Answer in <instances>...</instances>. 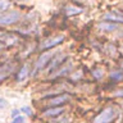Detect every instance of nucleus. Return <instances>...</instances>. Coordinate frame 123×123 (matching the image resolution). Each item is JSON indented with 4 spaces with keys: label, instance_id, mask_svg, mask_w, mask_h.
<instances>
[{
    "label": "nucleus",
    "instance_id": "nucleus-12",
    "mask_svg": "<svg viewBox=\"0 0 123 123\" xmlns=\"http://www.w3.org/2000/svg\"><path fill=\"white\" fill-rule=\"evenodd\" d=\"M9 6H10V3L8 0H0V13H3L4 10H8Z\"/></svg>",
    "mask_w": 123,
    "mask_h": 123
},
{
    "label": "nucleus",
    "instance_id": "nucleus-11",
    "mask_svg": "<svg viewBox=\"0 0 123 123\" xmlns=\"http://www.w3.org/2000/svg\"><path fill=\"white\" fill-rule=\"evenodd\" d=\"M110 78L113 80V81L122 80V78H123V72H121V71H114V72H111V73H110Z\"/></svg>",
    "mask_w": 123,
    "mask_h": 123
},
{
    "label": "nucleus",
    "instance_id": "nucleus-5",
    "mask_svg": "<svg viewBox=\"0 0 123 123\" xmlns=\"http://www.w3.org/2000/svg\"><path fill=\"white\" fill-rule=\"evenodd\" d=\"M104 21L123 23V14H121L118 10H111V12H109V13H106L104 15Z\"/></svg>",
    "mask_w": 123,
    "mask_h": 123
},
{
    "label": "nucleus",
    "instance_id": "nucleus-13",
    "mask_svg": "<svg viewBox=\"0 0 123 123\" xmlns=\"http://www.w3.org/2000/svg\"><path fill=\"white\" fill-rule=\"evenodd\" d=\"M65 10H67V14H78V13H81L80 8H74V6H67Z\"/></svg>",
    "mask_w": 123,
    "mask_h": 123
},
{
    "label": "nucleus",
    "instance_id": "nucleus-18",
    "mask_svg": "<svg viewBox=\"0 0 123 123\" xmlns=\"http://www.w3.org/2000/svg\"><path fill=\"white\" fill-rule=\"evenodd\" d=\"M5 105H6V101L4 99H0V108H4Z\"/></svg>",
    "mask_w": 123,
    "mask_h": 123
},
{
    "label": "nucleus",
    "instance_id": "nucleus-20",
    "mask_svg": "<svg viewBox=\"0 0 123 123\" xmlns=\"http://www.w3.org/2000/svg\"><path fill=\"white\" fill-rule=\"evenodd\" d=\"M1 48H3V44H0V50H1Z\"/></svg>",
    "mask_w": 123,
    "mask_h": 123
},
{
    "label": "nucleus",
    "instance_id": "nucleus-7",
    "mask_svg": "<svg viewBox=\"0 0 123 123\" xmlns=\"http://www.w3.org/2000/svg\"><path fill=\"white\" fill-rule=\"evenodd\" d=\"M64 111V108H60V106H56V108H49L44 111V115L45 117H56V115H60L63 114Z\"/></svg>",
    "mask_w": 123,
    "mask_h": 123
},
{
    "label": "nucleus",
    "instance_id": "nucleus-1",
    "mask_svg": "<svg viewBox=\"0 0 123 123\" xmlns=\"http://www.w3.org/2000/svg\"><path fill=\"white\" fill-rule=\"evenodd\" d=\"M117 115H118V111L114 106H108L96 115L94 119V123H110L117 118Z\"/></svg>",
    "mask_w": 123,
    "mask_h": 123
},
{
    "label": "nucleus",
    "instance_id": "nucleus-10",
    "mask_svg": "<svg viewBox=\"0 0 123 123\" xmlns=\"http://www.w3.org/2000/svg\"><path fill=\"white\" fill-rule=\"evenodd\" d=\"M99 28L103 30V31H113V30H117L118 26L114 25V23H100L99 25Z\"/></svg>",
    "mask_w": 123,
    "mask_h": 123
},
{
    "label": "nucleus",
    "instance_id": "nucleus-3",
    "mask_svg": "<svg viewBox=\"0 0 123 123\" xmlns=\"http://www.w3.org/2000/svg\"><path fill=\"white\" fill-rule=\"evenodd\" d=\"M64 41V36L63 35H59V36H55V37H51V38H48V40H45L44 42H41L40 44V49L41 50H48V49H51L54 46L62 44V42Z\"/></svg>",
    "mask_w": 123,
    "mask_h": 123
},
{
    "label": "nucleus",
    "instance_id": "nucleus-4",
    "mask_svg": "<svg viewBox=\"0 0 123 123\" xmlns=\"http://www.w3.org/2000/svg\"><path fill=\"white\" fill-rule=\"evenodd\" d=\"M51 58H53V53L51 51H46L44 54H41V56L38 58V60H37V63H36L35 73H37V72H40L41 69H44L46 65H48L49 62L51 60Z\"/></svg>",
    "mask_w": 123,
    "mask_h": 123
},
{
    "label": "nucleus",
    "instance_id": "nucleus-19",
    "mask_svg": "<svg viewBox=\"0 0 123 123\" xmlns=\"http://www.w3.org/2000/svg\"><path fill=\"white\" fill-rule=\"evenodd\" d=\"M18 113H19V110H14L13 113H12V115H13V117L15 118V117H17V115H18Z\"/></svg>",
    "mask_w": 123,
    "mask_h": 123
},
{
    "label": "nucleus",
    "instance_id": "nucleus-15",
    "mask_svg": "<svg viewBox=\"0 0 123 123\" xmlns=\"http://www.w3.org/2000/svg\"><path fill=\"white\" fill-rule=\"evenodd\" d=\"M25 122V118L21 117V115H18V117H15L13 121H12V123H23Z\"/></svg>",
    "mask_w": 123,
    "mask_h": 123
},
{
    "label": "nucleus",
    "instance_id": "nucleus-6",
    "mask_svg": "<svg viewBox=\"0 0 123 123\" xmlns=\"http://www.w3.org/2000/svg\"><path fill=\"white\" fill-rule=\"evenodd\" d=\"M68 100H69V95L62 94V95L55 96V98H50V99H49V105L54 108L55 105H62V104L67 103Z\"/></svg>",
    "mask_w": 123,
    "mask_h": 123
},
{
    "label": "nucleus",
    "instance_id": "nucleus-8",
    "mask_svg": "<svg viewBox=\"0 0 123 123\" xmlns=\"http://www.w3.org/2000/svg\"><path fill=\"white\" fill-rule=\"evenodd\" d=\"M64 59H65V55H64V54H63V55H62V54H58L56 56H54V58H53V63L50 64V67H49V71H50V72L54 71V69H55L58 65L62 63V60H64Z\"/></svg>",
    "mask_w": 123,
    "mask_h": 123
},
{
    "label": "nucleus",
    "instance_id": "nucleus-16",
    "mask_svg": "<svg viewBox=\"0 0 123 123\" xmlns=\"http://www.w3.org/2000/svg\"><path fill=\"white\" fill-rule=\"evenodd\" d=\"M113 95H114V96H117V98H123V90H121V91H117V92H114Z\"/></svg>",
    "mask_w": 123,
    "mask_h": 123
},
{
    "label": "nucleus",
    "instance_id": "nucleus-17",
    "mask_svg": "<svg viewBox=\"0 0 123 123\" xmlns=\"http://www.w3.org/2000/svg\"><path fill=\"white\" fill-rule=\"evenodd\" d=\"M22 111H26V114H28V115H32V110L30 109V108H23Z\"/></svg>",
    "mask_w": 123,
    "mask_h": 123
},
{
    "label": "nucleus",
    "instance_id": "nucleus-2",
    "mask_svg": "<svg viewBox=\"0 0 123 123\" xmlns=\"http://www.w3.org/2000/svg\"><path fill=\"white\" fill-rule=\"evenodd\" d=\"M21 19V13L18 10H9L5 13H0V25L3 26H9L14 25L15 22H18Z\"/></svg>",
    "mask_w": 123,
    "mask_h": 123
},
{
    "label": "nucleus",
    "instance_id": "nucleus-14",
    "mask_svg": "<svg viewBox=\"0 0 123 123\" xmlns=\"http://www.w3.org/2000/svg\"><path fill=\"white\" fill-rule=\"evenodd\" d=\"M92 74H94L95 78L100 80V78H101V77L104 76V72H103L101 68H98V69H94V71H92Z\"/></svg>",
    "mask_w": 123,
    "mask_h": 123
},
{
    "label": "nucleus",
    "instance_id": "nucleus-9",
    "mask_svg": "<svg viewBox=\"0 0 123 123\" xmlns=\"http://www.w3.org/2000/svg\"><path fill=\"white\" fill-rule=\"evenodd\" d=\"M28 76V65H23L21 68V71L18 72V76H17V81H25Z\"/></svg>",
    "mask_w": 123,
    "mask_h": 123
},
{
    "label": "nucleus",
    "instance_id": "nucleus-21",
    "mask_svg": "<svg viewBox=\"0 0 123 123\" xmlns=\"http://www.w3.org/2000/svg\"><path fill=\"white\" fill-rule=\"evenodd\" d=\"M122 65H123V60H122Z\"/></svg>",
    "mask_w": 123,
    "mask_h": 123
}]
</instances>
